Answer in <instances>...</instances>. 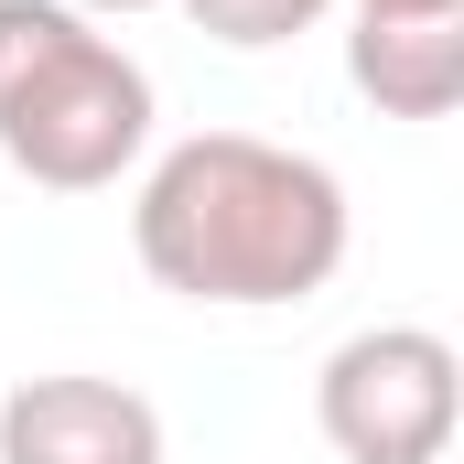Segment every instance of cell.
<instances>
[{"instance_id":"1","label":"cell","mask_w":464,"mask_h":464,"mask_svg":"<svg viewBox=\"0 0 464 464\" xmlns=\"http://www.w3.org/2000/svg\"><path fill=\"white\" fill-rule=\"evenodd\" d=\"M130 248L173 303L281 314V303H314L346 270V184L292 140L195 130L140 173Z\"/></svg>"},{"instance_id":"2","label":"cell","mask_w":464,"mask_h":464,"mask_svg":"<svg viewBox=\"0 0 464 464\" xmlns=\"http://www.w3.org/2000/svg\"><path fill=\"white\" fill-rule=\"evenodd\" d=\"M151 151V76L65 0H0V162L44 195H98Z\"/></svg>"},{"instance_id":"3","label":"cell","mask_w":464,"mask_h":464,"mask_svg":"<svg viewBox=\"0 0 464 464\" xmlns=\"http://www.w3.org/2000/svg\"><path fill=\"white\" fill-rule=\"evenodd\" d=\"M464 421V367L432 324H367L314 367V432L346 464H443Z\"/></svg>"},{"instance_id":"4","label":"cell","mask_w":464,"mask_h":464,"mask_svg":"<svg viewBox=\"0 0 464 464\" xmlns=\"http://www.w3.org/2000/svg\"><path fill=\"white\" fill-rule=\"evenodd\" d=\"M0 464H162V411L130 378H22L0 400Z\"/></svg>"},{"instance_id":"5","label":"cell","mask_w":464,"mask_h":464,"mask_svg":"<svg viewBox=\"0 0 464 464\" xmlns=\"http://www.w3.org/2000/svg\"><path fill=\"white\" fill-rule=\"evenodd\" d=\"M346 76L378 119H443L464 98V11H356Z\"/></svg>"},{"instance_id":"6","label":"cell","mask_w":464,"mask_h":464,"mask_svg":"<svg viewBox=\"0 0 464 464\" xmlns=\"http://www.w3.org/2000/svg\"><path fill=\"white\" fill-rule=\"evenodd\" d=\"M195 11V33H217L227 54H270V44H303L335 0H184Z\"/></svg>"},{"instance_id":"7","label":"cell","mask_w":464,"mask_h":464,"mask_svg":"<svg viewBox=\"0 0 464 464\" xmlns=\"http://www.w3.org/2000/svg\"><path fill=\"white\" fill-rule=\"evenodd\" d=\"M356 11H464V0H356Z\"/></svg>"},{"instance_id":"8","label":"cell","mask_w":464,"mask_h":464,"mask_svg":"<svg viewBox=\"0 0 464 464\" xmlns=\"http://www.w3.org/2000/svg\"><path fill=\"white\" fill-rule=\"evenodd\" d=\"M65 11H162V0H65Z\"/></svg>"}]
</instances>
